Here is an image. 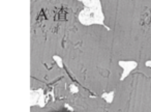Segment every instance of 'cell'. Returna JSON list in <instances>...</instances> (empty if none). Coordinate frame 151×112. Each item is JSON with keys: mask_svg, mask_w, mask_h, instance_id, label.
<instances>
[{"mask_svg": "<svg viewBox=\"0 0 151 112\" xmlns=\"http://www.w3.org/2000/svg\"><path fill=\"white\" fill-rule=\"evenodd\" d=\"M89 4L86 5L84 9L79 14V21L83 25H92V24H99L108 28L104 23V14L101 12V5L99 1H87ZM109 29V28H108Z\"/></svg>", "mask_w": 151, "mask_h": 112, "instance_id": "6da1fadb", "label": "cell"}, {"mask_svg": "<svg viewBox=\"0 0 151 112\" xmlns=\"http://www.w3.org/2000/svg\"><path fill=\"white\" fill-rule=\"evenodd\" d=\"M119 66L123 69V73H122L121 78H120V80L123 81L130 74V72L137 68L138 64L136 61H134V60L132 61H122L121 60V61H119Z\"/></svg>", "mask_w": 151, "mask_h": 112, "instance_id": "7a4b0ae2", "label": "cell"}, {"mask_svg": "<svg viewBox=\"0 0 151 112\" xmlns=\"http://www.w3.org/2000/svg\"><path fill=\"white\" fill-rule=\"evenodd\" d=\"M44 90L42 88L37 89V90L31 91V105H38L40 107H44L45 106V101L42 99L45 98V95H42Z\"/></svg>", "mask_w": 151, "mask_h": 112, "instance_id": "3957f363", "label": "cell"}, {"mask_svg": "<svg viewBox=\"0 0 151 112\" xmlns=\"http://www.w3.org/2000/svg\"><path fill=\"white\" fill-rule=\"evenodd\" d=\"M114 93H115L114 91H111V92H109V93L105 92L103 95H101V97H103V99L106 100V102H107V103L111 104L112 102H113V100H114Z\"/></svg>", "mask_w": 151, "mask_h": 112, "instance_id": "277c9868", "label": "cell"}, {"mask_svg": "<svg viewBox=\"0 0 151 112\" xmlns=\"http://www.w3.org/2000/svg\"><path fill=\"white\" fill-rule=\"evenodd\" d=\"M53 59L56 61V64H58V66L60 69H62L63 68V64H62V58L60 57V56H57V55H54L53 56Z\"/></svg>", "mask_w": 151, "mask_h": 112, "instance_id": "5b68a950", "label": "cell"}, {"mask_svg": "<svg viewBox=\"0 0 151 112\" xmlns=\"http://www.w3.org/2000/svg\"><path fill=\"white\" fill-rule=\"evenodd\" d=\"M71 92H78V91H79V89H78V87H77V86H76V85H71Z\"/></svg>", "mask_w": 151, "mask_h": 112, "instance_id": "8992f818", "label": "cell"}, {"mask_svg": "<svg viewBox=\"0 0 151 112\" xmlns=\"http://www.w3.org/2000/svg\"><path fill=\"white\" fill-rule=\"evenodd\" d=\"M145 66H146L147 68H151V60H148V61L145 62Z\"/></svg>", "mask_w": 151, "mask_h": 112, "instance_id": "52a82bcc", "label": "cell"}]
</instances>
